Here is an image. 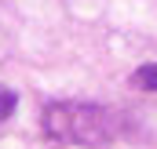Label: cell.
<instances>
[{"instance_id":"1","label":"cell","mask_w":157,"mask_h":149,"mask_svg":"<svg viewBox=\"0 0 157 149\" xmlns=\"http://www.w3.org/2000/svg\"><path fill=\"white\" fill-rule=\"evenodd\" d=\"M51 142L66 146H106L117 138V116L99 102H48L40 116Z\"/></svg>"},{"instance_id":"2","label":"cell","mask_w":157,"mask_h":149,"mask_svg":"<svg viewBox=\"0 0 157 149\" xmlns=\"http://www.w3.org/2000/svg\"><path fill=\"white\" fill-rule=\"evenodd\" d=\"M132 87H139V91H157V62L139 66V69L132 73Z\"/></svg>"},{"instance_id":"3","label":"cell","mask_w":157,"mask_h":149,"mask_svg":"<svg viewBox=\"0 0 157 149\" xmlns=\"http://www.w3.org/2000/svg\"><path fill=\"white\" fill-rule=\"evenodd\" d=\"M15 102H18V95H15L11 87H0V124L15 113Z\"/></svg>"}]
</instances>
